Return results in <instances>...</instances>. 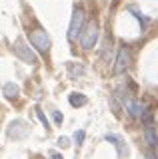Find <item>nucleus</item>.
<instances>
[{"label":"nucleus","mask_w":158,"mask_h":159,"mask_svg":"<svg viewBox=\"0 0 158 159\" xmlns=\"http://www.w3.org/2000/svg\"><path fill=\"white\" fill-rule=\"evenodd\" d=\"M84 28H86L84 26V10H82V6H74L72 20H70V26H68V40L80 38Z\"/></svg>","instance_id":"nucleus-1"},{"label":"nucleus","mask_w":158,"mask_h":159,"mask_svg":"<svg viewBox=\"0 0 158 159\" xmlns=\"http://www.w3.org/2000/svg\"><path fill=\"white\" fill-rule=\"evenodd\" d=\"M96 40H98V24H96V20H92V22L86 24L84 32L80 36V46L84 50H90L96 44Z\"/></svg>","instance_id":"nucleus-2"},{"label":"nucleus","mask_w":158,"mask_h":159,"mask_svg":"<svg viewBox=\"0 0 158 159\" xmlns=\"http://www.w3.org/2000/svg\"><path fill=\"white\" fill-rule=\"evenodd\" d=\"M14 52H16V56L20 60H24V62L36 64V54L30 50V46H26V42H24L22 38H18L16 42H14Z\"/></svg>","instance_id":"nucleus-3"},{"label":"nucleus","mask_w":158,"mask_h":159,"mask_svg":"<svg viewBox=\"0 0 158 159\" xmlns=\"http://www.w3.org/2000/svg\"><path fill=\"white\" fill-rule=\"evenodd\" d=\"M30 44L40 52H48L50 50V36L44 30H34L30 34Z\"/></svg>","instance_id":"nucleus-4"},{"label":"nucleus","mask_w":158,"mask_h":159,"mask_svg":"<svg viewBox=\"0 0 158 159\" xmlns=\"http://www.w3.org/2000/svg\"><path fill=\"white\" fill-rule=\"evenodd\" d=\"M128 66H130V48L122 46L120 50H118L114 72H116V74H122V72H126V70H128Z\"/></svg>","instance_id":"nucleus-5"},{"label":"nucleus","mask_w":158,"mask_h":159,"mask_svg":"<svg viewBox=\"0 0 158 159\" xmlns=\"http://www.w3.org/2000/svg\"><path fill=\"white\" fill-rule=\"evenodd\" d=\"M28 133V125L24 121H12L10 127H8V135H10L12 139H20Z\"/></svg>","instance_id":"nucleus-6"},{"label":"nucleus","mask_w":158,"mask_h":159,"mask_svg":"<svg viewBox=\"0 0 158 159\" xmlns=\"http://www.w3.org/2000/svg\"><path fill=\"white\" fill-rule=\"evenodd\" d=\"M126 109H128V113H130L132 117H140L142 119V116L146 113V109H144V106H142L138 99H126Z\"/></svg>","instance_id":"nucleus-7"},{"label":"nucleus","mask_w":158,"mask_h":159,"mask_svg":"<svg viewBox=\"0 0 158 159\" xmlns=\"http://www.w3.org/2000/svg\"><path fill=\"white\" fill-rule=\"evenodd\" d=\"M18 92H20V88H18L16 84H12V82H8V84H4V86H2V93H4V98H6V99L18 98Z\"/></svg>","instance_id":"nucleus-8"},{"label":"nucleus","mask_w":158,"mask_h":159,"mask_svg":"<svg viewBox=\"0 0 158 159\" xmlns=\"http://www.w3.org/2000/svg\"><path fill=\"white\" fill-rule=\"evenodd\" d=\"M68 102H70V106H74V107H80V106H86L88 103V98L82 96V93H70V96H68Z\"/></svg>","instance_id":"nucleus-9"},{"label":"nucleus","mask_w":158,"mask_h":159,"mask_svg":"<svg viewBox=\"0 0 158 159\" xmlns=\"http://www.w3.org/2000/svg\"><path fill=\"white\" fill-rule=\"evenodd\" d=\"M146 141H148V145L150 147H154L156 143H158V135H156V131H154V127H146Z\"/></svg>","instance_id":"nucleus-10"},{"label":"nucleus","mask_w":158,"mask_h":159,"mask_svg":"<svg viewBox=\"0 0 158 159\" xmlns=\"http://www.w3.org/2000/svg\"><path fill=\"white\" fill-rule=\"evenodd\" d=\"M106 141H110L112 145H116V147H118V153H124V151H126L124 145H122V139L118 137V135H106Z\"/></svg>","instance_id":"nucleus-11"},{"label":"nucleus","mask_w":158,"mask_h":159,"mask_svg":"<svg viewBox=\"0 0 158 159\" xmlns=\"http://www.w3.org/2000/svg\"><path fill=\"white\" fill-rule=\"evenodd\" d=\"M68 70H70V76H80L82 72H84V66H74V64H68Z\"/></svg>","instance_id":"nucleus-12"},{"label":"nucleus","mask_w":158,"mask_h":159,"mask_svg":"<svg viewBox=\"0 0 158 159\" xmlns=\"http://www.w3.org/2000/svg\"><path fill=\"white\" fill-rule=\"evenodd\" d=\"M84 137H86V133H84V129H78L76 133H74V141H76V145L80 147L82 143H84Z\"/></svg>","instance_id":"nucleus-13"},{"label":"nucleus","mask_w":158,"mask_h":159,"mask_svg":"<svg viewBox=\"0 0 158 159\" xmlns=\"http://www.w3.org/2000/svg\"><path fill=\"white\" fill-rule=\"evenodd\" d=\"M142 121L146 123V127H152V111H146L144 116H142Z\"/></svg>","instance_id":"nucleus-14"},{"label":"nucleus","mask_w":158,"mask_h":159,"mask_svg":"<svg viewBox=\"0 0 158 159\" xmlns=\"http://www.w3.org/2000/svg\"><path fill=\"white\" fill-rule=\"evenodd\" d=\"M36 116H38V119H40L44 125H48V119H46V116L42 113V109H40V107H36Z\"/></svg>","instance_id":"nucleus-15"},{"label":"nucleus","mask_w":158,"mask_h":159,"mask_svg":"<svg viewBox=\"0 0 158 159\" xmlns=\"http://www.w3.org/2000/svg\"><path fill=\"white\" fill-rule=\"evenodd\" d=\"M52 117H54V121H56L58 125H60V123H62V119H64V117H62V113H58V111H54V113H52Z\"/></svg>","instance_id":"nucleus-16"},{"label":"nucleus","mask_w":158,"mask_h":159,"mask_svg":"<svg viewBox=\"0 0 158 159\" xmlns=\"http://www.w3.org/2000/svg\"><path fill=\"white\" fill-rule=\"evenodd\" d=\"M50 157L52 159H62V155H60V153H56V151H50Z\"/></svg>","instance_id":"nucleus-17"},{"label":"nucleus","mask_w":158,"mask_h":159,"mask_svg":"<svg viewBox=\"0 0 158 159\" xmlns=\"http://www.w3.org/2000/svg\"><path fill=\"white\" fill-rule=\"evenodd\" d=\"M58 141H60V145L64 147V145H66V143H68V139H66V137H60V139H58Z\"/></svg>","instance_id":"nucleus-18"}]
</instances>
